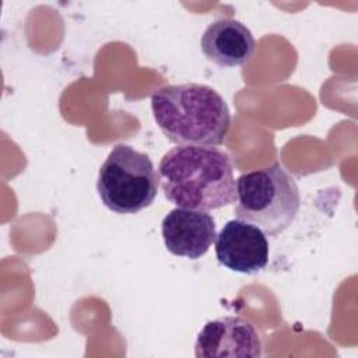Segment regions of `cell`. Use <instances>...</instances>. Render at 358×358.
I'll use <instances>...</instances> for the list:
<instances>
[{"label":"cell","mask_w":358,"mask_h":358,"mask_svg":"<svg viewBox=\"0 0 358 358\" xmlns=\"http://www.w3.org/2000/svg\"><path fill=\"white\" fill-rule=\"evenodd\" d=\"M262 354L257 330L241 316H222L207 322L194 343L197 358H259Z\"/></svg>","instance_id":"obj_5"},{"label":"cell","mask_w":358,"mask_h":358,"mask_svg":"<svg viewBox=\"0 0 358 358\" xmlns=\"http://www.w3.org/2000/svg\"><path fill=\"white\" fill-rule=\"evenodd\" d=\"M250 29L235 18H218L203 32L200 48L206 59L220 67H236L248 63L255 52Z\"/></svg>","instance_id":"obj_8"},{"label":"cell","mask_w":358,"mask_h":358,"mask_svg":"<svg viewBox=\"0 0 358 358\" xmlns=\"http://www.w3.org/2000/svg\"><path fill=\"white\" fill-rule=\"evenodd\" d=\"M151 110L165 137L178 145H221L231 127L228 103L204 84L161 87L151 95Z\"/></svg>","instance_id":"obj_2"},{"label":"cell","mask_w":358,"mask_h":358,"mask_svg":"<svg viewBox=\"0 0 358 358\" xmlns=\"http://www.w3.org/2000/svg\"><path fill=\"white\" fill-rule=\"evenodd\" d=\"M165 248L175 256L196 260L207 253L215 241V221L203 210L176 207L162 220Z\"/></svg>","instance_id":"obj_7"},{"label":"cell","mask_w":358,"mask_h":358,"mask_svg":"<svg viewBox=\"0 0 358 358\" xmlns=\"http://www.w3.org/2000/svg\"><path fill=\"white\" fill-rule=\"evenodd\" d=\"M299 206L298 185L278 162L236 179V218L259 227L268 236L284 232L295 220Z\"/></svg>","instance_id":"obj_3"},{"label":"cell","mask_w":358,"mask_h":358,"mask_svg":"<svg viewBox=\"0 0 358 358\" xmlns=\"http://www.w3.org/2000/svg\"><path fill=\"white\" fill-rule=\"evenodd\" d=\"M158 176L165 199L176 207L208 211L236 199L232 161L218 147H173L161 158Z\"/></svg>","instance_id":"obj_1"},{"label":"cell","mask_w":358,"mask_h":358,"mask_svg":"<svg viewBox=\"0 0 358 358\" xmlns=\"http://www.w3.org/2000/svg\"><path fill=\"white\" fill-rule=\"evenodd\" d=\"M159 176L147 154L116 144L99 168L96 190L105 207L116 214H136L152 204Z\"/></svg>","instance_id":"obj_4"},{"label":"cell","mask_w":358,"mask_h":358,"mask_svg":"<svg viewBox=\"0 0 358 358\" xmlns=\"http://www.w3.org/2000/svg\"><path fill=\"white\" fill-rule=\"evenodd\" d=\"M268 241L256 225L229 220L215 236V257L224 267L242 274H256L268 263Z\"/></svg>","instance_id":"obj_6"}]
</instances>
